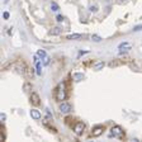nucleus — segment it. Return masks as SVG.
I'll use <instances>...</instances> for the list:
<instances>
[{"instance_id":"obj_1","label":"nucleus","mask_w":142,"mask_h":142,"mask_svg":"<svg viewBox=\"0 0 142 142\" xmlns=\"http://www.w3.org/2000/svg\"><path fill=\"white\" fill-rule=\"evenodd\" d=\"M55 98L58 102H62V100L66 99V90H65V86L62 84L56 88V90H55Z\"/></svg>"},{"instance_id":"obj_2","label":"nucleus","mask_w":142,"mask_h":142,"mask_svg":"<svg viewBox=\"0 0 142 142\" xmlns=\"http://www.w3.org/2000/svg\"><path fill=\"white\" fill-rule=\"evenodd\" d=\"M110 136L117 137V138H122V137H123V129H122L119 126H114V127L110 129Z\"/></svg>"},{"instance_id":"obj_3","label":"nucleus","mask_w":142,"mask_h":142,"mask_svg":"<svg viewBox=\"0 0 142 142\" xmlns=\"http://www.w3.org/2000/svg\"><path fill=\"white\" fill-rule=\"evenodd\" d=\"M132 43H129V42H123V43H121L119 46H118V48L121 50L119 51V53H123V52H128L129 50H132Z\"/></svg>"},{"instance_id":"obj_4","label":"nucleus","mask_w":142,"mask_h":142,"mask_svg":"<svg viewBox=\"0 0 142 142\" xmlns=\"http://www.w3.org/2000/svg\"><path fill=\"white\" fill-rule=\"evenodd\" d=\"M84 129H85V124H84L82 122H77V123L75 124V127H74V132H75L77 136H81L82 132H84Z\"/></svg>"},{"instance_id":"obj_5","label":"nucleus","mask_w":142,"mask_h":142,"mask_svg":"<svg viewBox=\"0 0 142 142\" xmlns=\"http://www.w3.org/2000/svg\"><path fill=\"white\" fill-rule=\"evenodd\" d=\"M71 110H72V107H71V104H69V103L62 102V103L60 104V112H61V113L66 114V113H70Z\"/></svg>"},{"instance_id":"obj_6","label":"nucleus","mask_w":142,"mask_h":142,"mask_svg":"<svg viewBox=\"0 0 142 142\" xmlns=\"http://www.w3.org/2000/svg\"><path fill=\"white\" fill-rule=\"evenodd\" d=\"M103 131H104V127H103V126H97V127H94V128H93L91 135H93L94 137H99V136L103 133Z\"/></svg>"},{"instance_id":"obj_7","label":"nucleus","mask_w":142,"mask_h":142,"mask_svg":"<svg viewBox=\"0 0 142 142\" xmlns=\"http://www.w3.org/2000/svg\"><path fill=\"white\" fill-rule=\"evenodd\" d=\"M31 103L36 107L41 104V98H39V95L37 93H32V95H31Z\"/></svg>"},{"instance_id":"obj_8","label":"nucleus","mask_w":142,"mask_h":142,"mask_svg":"<svg viewBox=\"0 0 142 142\" xmlns=\"http://www.w3.org/2000/svg\"><path fill=\"white\" fill-rule=\"evenodd\" d=\"M82 37H84V34H80V33H72V34L66 36V39H67V41H77V39H81Z\"/></svg>"},{"instance_id":"obj_9","label":"nucleus","mask_w":142,"mask_h":142,"mask_svg":"<svg viewBox=\"0 0 142 142\" xmlns=\"http://www.w3.org/2000/svg\"><path fill=\"white\" fill-rule=\"evenodd\" d=\"M29 114H31V117L36 119V121H39L41 118H42V114H41V112L39 110H37V109H32L31 112H29Z\"/></svg>"},{"instance_id":"obj_10","label":"nucleus","mask_w":142,"mask_h":142,"mask_svg":"<svg viewBox=\"0 0 142 142\" xmlns=\"http://www.w3.org/2000/svg\"><path fill=\"white\" fill-rule=\"evenodd\" d=\"M61 33H62V28H61V27H53V28L48 32L50 36H60Z\"/></svg>"},{"instance_id":"obj_11","label":"nucleus","mask_w":142,"mask_h":142,"mask_svg":"<svg viewBox=\"0 0 142 142\" xmlns=\"http://www.w3.org/2000/svg\"><path fill=\"white\" fill-rule=\"evenodd\" d=\"M104 66H105V62L104 61H98V62H95L94 64V70L95 71H100L104 69Z\"/></svg>"},{"instance_id":"obj_12","label":"nucleus","mask_w":142,"mask_h":142,"mask_svg":"<svg viewBox=\"0 0 142 142\" xmlns=\"http://www.w3.org/2000/svg\"><path fill=\"white\" fill-rule=\"evenodd\" d=\"M72 77H74L75 81H81V80L85 79V75H84L82 72H75V74L72 75Z\"/></svg>"},{"instance_id":"obj_13","label":"nucleus","mask_w":142,"mask_h":142,"mask_svg":"<svg viewBox=\"0 0 142 142\" xmlns=\"http://www.w3.org/2000/svg\"><path fill=\"white\" fill-rule=\"evenodd\" d=\"M37 55H38V57H39L41 60H43V58H46V57H47V53H46V51H44V50H38Z\"/></svg>"},{"instance_id":"obj_14","label":"nucleus","mask_w":142,"mask_h":142,"mask_svg":"<svg viewBox=\"0 0 142 142\" xmlns=\"http://www.w3.org/2000/svg\"><path fill=\"white\" fill-rule=\"evenodd\" d=\"M36 70H37V75H42V62L41 61H38V62H36Z\"/></svg>"},{"instance_id":"obj_15","label":"nucleus","mask_w":142,"mask_h":142,"mask_svg":"<svg viewBox=\"0 0 142 142\" xmlns=\"http://www.w3.org/2000/svg\"><path fill=\"white\" fill-rule=\"evenodd\" d=\"M58 9H60L58 4H57L56 1H52V3H51V10H52V11H57Z\"/></svg>"},{"instance_id":"obj_16","label":"nucleus","mask_w":142,"mask_h":142,"mask_svg":"<svg viewBox=\"0 0 142 142\" xmlns=\"http://www.w3.org/2000/svg\"><path fill=\"white\" fill-rule=\"evenodd\" d=\"M23 90H24L26 93L31 91V90H32V84H29V82H26V84H24V86H23Z\"/></svg>"},{"instance_id":"obj_17","label":"nucleus","mask_w":142,"mask_h":142,"mask_svg":"<svg viewBox=\"0 0 142 142\" xmlns=\"http://www.w3.org/2000/svg\"><path fill=\"white\" fill-rule=\"evenodd\" d=\"M102 39H103V38H102L100 36H98V34H93V36H91V41H93V42H97V43H98V42H100Z\"/></svg>"},{"instance_id":"obj_18","label":"nucleus","mask_w":142,"mask_h":142,"mask_svg":"<svg viewBox=\"0 0 142 142\" xmlns=\"http://www.w3.org/2000/svg\"><path fill=\"white\" fill-rule=\"evenodd\" d=\"M50 62H51V58H50L48 56H47L46 58H43V65H44V66H47V65H50Z\"/></svg>"},{"instance_id":"obj_19","label":"nucleus","mask_w":142,"mask_h":142,"mask_svg":"<svg viewBox=\"0 0 142 142\" xmlns=\"http://www.w3.org/2000/svg\"><path fill=\"white\" fill-rule=\"evenodd\" d=\"M56 20H57L58 23H61V22H64V17H62L61 14H58V15L56 17Z\"/></svg>"},{"instance_id":"obj_20","label":"nucleus","mask_w":142,"mask_h":142,"mask_svg":"<svg viewBox=\"0 0 142 142\" xmlns=\"http://www.w3.org/2000/svg\"><path fill=\"white\" fill-rule=\"evenodd\" d=\"M133 31H135V32H138V31H142V24H140V26H136V27L133 28Z\"/></svg>"},{"instance_id":"obj_21","label":"nucleus","mask_w":142,"mask_h":142,"mask_svg":"<svg viewBox=\"0 0 142 142\" xmlns=\"http://www.w3.org/2000/svg\"><path fill=\"white\" fill-rule=\"evenodd\" d=\"M90 11H93V13H97L98 11V6H90Z\"/></svg>"},{"instance_id":"obj_22","label":"nucleus","mask_w":142,"mask_h":142,"mask_svg":"<svg viewBox=\"0 0 142 142\" xmlns=\"http://www.w3.org/2000/svg\"><path fill=\"white\" fill-rule=\"evenodd\" d=\"M3 18H4V19H9V13H8V11H4V13H3Z\"/></svg>"},{"instance_id":"obj_23","label":"nucleus","mask_w":142,"mask_h":142,"mask_svg":"<svg viewBox=\"0 0 142 142\" xmlns=\"http://www.w3.org/2000/svg\"><path fill=\"white\" fill-rule=\"evenodd\" d=\"M0 118H1V121H3V122H4V121H5V118H6V115H5V114H4V113H3V114H1V115H0Z\"/></svg>"},{"instance_id":"obj_24","label":"nucleus","mask_w":142,"mask_h":142,"mask_svg":"<svg viewBox=\"0 0 142 142\" xmlns=\"http://www.w3.org/2000/svg\"><path fill=\"white\" fill-rule=\"evenodd\" d=\"M119 1H126V0H119Z\"/></svg>"}]
</instances>
